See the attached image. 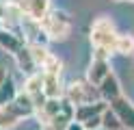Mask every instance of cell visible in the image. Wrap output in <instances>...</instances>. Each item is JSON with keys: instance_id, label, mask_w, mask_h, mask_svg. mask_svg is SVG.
I'll list each match as a JSON object with an SVG mask.
<instances>
[{"instance_id": "52a82bcc", "label": "cell", "mask_w": 134, "mask_h": 130, "mask_svg": "<svg viewBox=\"0 0 134 130\" xmlns=\"http://www.w3.org/2000/svg\"><path fill=\"white\" fill-rule=\"evenodd\" d=\"M24 46H26V41H24L22 33H18L15 28H0V48L4 52H9L13 56L15 52H20Z\"/></svg>"}, {"instance_id": "4316f807", "label": "cell", "mask_w": 134, "mask_h": 130, "mask_svg": "<svg viewBox=\"0 0 134 130\" xmlns=\"http://www.w3.org/2000/svg\"><path fill=\"white\" fill-rule=\"evenodd\" d=\"M97 130H104V128H97Z\"/></svg>"}, {"instance_id": "2e32d148", "label": "cell", "mask_w": 134, "mask_h": 130, "mask_svg": "<svg viewBox=\"0 0 134 130\" xmlns=\"http://www.w3.org/2000/svg\"><path fill=\"white\" fill-rule=\"evenodd\" d=\"M28 50H30L32 61L37 63V67H39V69L43 67V63L50 59V54H52V52L48 50V46H43V43H30V46H28Z\"/></svg>"}, {"instance_id": "603a6c76", "label": "cell", "mask_w": 134, "mask_h": 130, "mask_svg": "<svg viewBox=\"0 0 134 130\" xmlns=\"http://www.w3.org/2000/svg\"><path fill=\"white\" fill-rule=\"evenodd\" d=\"M41 130H56V128H52L50 124H43V126H41Z\"/></svg>"}, {"instance_id": "e0dca14e", "label": "cell", "mask_w": 134, "mask_h": 130, "mask_svg": "<svg viewBox=\"0 0 134 130\" xmlns=\"http://www.w3.org/2000/svg\"><path fill=\"white\" fill-rule=\"evenodd\" d=\"M41 74H48V76H61V74H63V61L58 59L56 54H50V59L43 63V67H41Z\"/></svg>"}, {"instance_id": "4fadbf2b", "label": "cell", "mask_w": 134, "mask_h": 130, "mask_svg": "<svg viewBox=\"0 0 134 130\" xmlns=\"http://www.w3.org/2000/svg\"><path fill=\"white\" fill-rule=\"evenodd\" d=\"M113 52L121 56H134V35H117Z\"/></svg>"}, {"instance_id": "44dd1931", "label": "cell", "mask_w": 134, "mask_h": 130, "mask_svg": "<svg viewBox=\"0 0 134 130\" xmlns=\"http://www.w3.org/2000/svg\"><path fill=\"white\" fill-rule=\"evenodd\" d=\"M7 78H9V74H7V69H4V67H0V87H2V82L7 80Z\"/></svg>"}, {"instance_id": "5b68a950", "label": "cell", "mask_w": 134, "mask_h": 130, "mask_svg": "<svg viewBox=\"0 0 134 130\" xmlns=\"http://www.w3.org/2000/svg\"><path fill=\"white\" fill-rule=\"evenodd\" d=\"M97 95H99V100L106 102V104H110L113 100L117 98H121V82H119V78H117L115 74H108L102 82L97 85Z\"/></svg>"}, {"instance_id": "7a4b0ae2", "label": "cell", "mask_w": 134, "mask_h": 130, "mask_svg": "<svg viewBox=\"0 0 134 130\" xmlns=\"http://www.w3.org/2000/svg\"><path fill=\"white\" fill-rule=\"evenodd\" d=\"M117 33L115 30V24L110 17L106 15H99L97 20L91 24V43H93V48H104L110 52L115 48V41H117Z\"/></svg>"}, {"instance_id": "277c9868", "label": "cell", "mask_w": 134, "mask_h": 130, "mask_svg": "<svg viewBox=\"0 0 134 130\" xmlns=\"http://www.w3.org/2000/svg\"><path fill=\"white\" fill-rule=\"evenodd\" d=\"M108 108L117 115V119H119V124H121L123 128L134 130V104L125 98V95L113 100L110 104H108Z\"/></svg>"}, {"instance_id": "30bf717a", "label": "cell", "mask_w": 134, "mask_h": 130, "mask_svg": "<svg viewBox=\"0 0 134 130\" xmlns=\"http://www.w3.org/2000/svg\"><path fill=\"white\" fill-rule=\"evenodd\" d=\"M108 108V104L97 100V102H91V104H82V106L76 108L74 113V121H80V124H85L87 119H93V117H99L102 113Z\"/></svg>"}, {"instance_id": "cb8c5ba5", "label": "cell", "mask_w": 134, "mask_h": 130, "mask_svg": "<svg viewBox=\"0 0 134 130\" xmlns=\"http://www.w3.org/2000/svg\"><path fill=\"white\" fill-rule=\"evenodd\" d=\"M113 2H125V0H113Z\"/></svg>"}, {"instance_id": "ba28073f", "label": "cell", "mask_w": 134, "mask_h": 130, "mask_svg": "<svg viewBox=\"0 0 134 130\" xmlns=\"http://www.w3.org/2000/svg\"><path fill=\"white\" fill-rule=\"evenodd\" d=\"M108 74H113V69H110V61L91 59L89 69H87V78H85V80H87V82H91L93 87H97V85L102 82Z\"/></svg>"}, {"instance_id": "7c38bea8", "label": "cell", "mask_w": 134, "mask_h": 130, "mask_svg": "<svg viewBox=\"0 0 134 130\" xmlns=\"http://www.w3.org/2000/svg\"><path fill=\"white\" fill-rule=\"evenodd\" d=\"M43 95L48 100H63L65 98V87L61 82V76H48L43 74Z\"/></svg>"}, {"instance_id": "5bb4252c", "label": "cell", "mask_w": 134, "mask_h": 130, "mask_svg": "<svg viewBox=\"0 0 134 130\" xmlns=\"http://www.w3.org/2000/svg\"><path fill=\"white\" fill-rule=\"evenodd\" d=\"M15 95H18V85H15L11 78H7L0 87V108L7 106V104H11L15 100Z\"/></svg>"}, {"instance_id": "3957f363", "label": "cell", "mask_w": 134, "mask_h": 130, "mask_svg": "<svg viewBox=\"0 0 134 130\" xmlns=\"http://www.w3.org/2000/svg\"><path fill=\"white\" fill-rule=\"evenodd\" d=\"M65 100L71 104V106H82V104H91V102H97L99 95H97V87H93L87 80H74L65 87Z\"/></svg>"}, {"instance_id": "6da1fadb", "label": "cell", "mask_w": 134, "mask_h": 130, "mask_svg": "<svg viewBox=\"0 0 134 130\" xmlns=\"http://www.w3.org/2000/svg\"><path fill=\"white\" fill-rule=\"evenodd\" d=\"M39 28L48 41H63L71 33V20L65 11L54 9V11H48L43 20H39Z\"/></svg>"}, {"instance_id": "d6986e66", "label": "cell", "mask_w": 134, "mask_h": 130, "mask_svg": "<svg viewBox=\"0 0 134 130\" xmlns=\"http://www.w3.org/2000/svg\"><path fill=\"white\" fill-rule=\"evenodd\" d=\"M82 126H85V130H97V128H102V115L93 117V119H87Z\"/></svg>"}, {"instance_id": "ffe728a7", "label": "cell", "mask_w": 134, "mask_h": 130, "mask_svg": "<svg viewBox=\"0 0 134 130\" xmlns=\"http://www.w3.org/2000/svg\"><path fill=\"white\" fill-rule=\"evenodd\" d=\"M65 130H85V126H82V124H80V121H71V124H69V126H67Z\"/></svg>"}, {"instance_id": "9a60e30c", "label": "cell", "mask_w": 134, "mask_h": 130, "mask_svg": "<svg viewBox=\"0 0 134 130\" xmlns=\"http://www.w3.org/2000/svg\"><path fill=\"white\" fill-rule=\"evenodd\" d=\"M41 89H43V74L41 72L24 78V93L26 95H37V93H41Z\"/></svg>"}, {"instance_id": "ac0fdd59", "label": "cell", "mask_w": 134, "mask_h": 130, "mask_svg": "<svg viewBox=\"0 0 134 130\" xmlns=\"http://www.w3.org/2000/svg\"><path fill=\"white\" fill-rule=\"evenodd\" d=\"M102 128L104 130H121L123 126L119 124V119H117V115L110 111V108H106L102 113Z\"/></svg>"}, {"instance_id": "484cf974", "label": "cell", "mask_w": 134, "mask_h": 130, "mask_svg": "<svg viewBox=\"0 0 134 130\" xmlns=\"http://www.w3.org/2000/svg\"><path fill=\"white\" fill-rule=\"evenodd\" d=\"M128 2H134V0H128Z\"/></svg>"}, {"instance_id": "7402d4cb", "label": "cell", "mask_w": 134, "mask_h": 130, "mask_svg": "<svg viewBox=\"0 0 134 130\" xmlns=\"http://www.w3.org/2000/svg\"><path fill=\"white\" fill-rule=\"evenodd\" d=\"M4 7H7V2H0V22H2V17H4Z\"/></svg>"}, {"instance_id": "d4e9b609", "label": "cell", "mask_w": 134, "mask_h": 130, "mask_svg": "<svg viewBox=\"0 0 134 130\" xmlns=\"http://www.w3.org/2000/svg\"><path fill=\"white\" fill-rule=\"evenodd\" d=\"M0 28H2V22H0Z\"/></svg>"}, {"instance_id": "8992f818", "label": "cell", "mask_w": 134, "mask_h": 130, "mask_svg": "<svg viewBox=\"0 0 134 130\" xmlns=\"http://www.w3.org/2000/svg\"><path fill=\"white\" fill-rule=\"evenodd\" d=\"M15 4L24 11L26 17H30L35 22L43 20L48 15V11H50V0H18Z\"/></svg>"}, {"instance_id": "8fae6325", "label": "cell", "mask_w": 134, "mask_h": 130, "mask_svg": "<svg viewBox=\"0 0 134 130\" xmlns=\"http://www.w3.org/2000/svg\"><path fill=\"white\" fill-rule=\"evenodd\" d=\"M13 59H15V63H18L20 72L24 74V78H28V76H32V74L41 72V69L37 67V63L32 61V54H30L28 46H24V48H22L20 52H15V54H13Z\"/></svg>"}, {"instance_id": "9c48e42d", "label": "cell", "mask_w": 134, "mask_h": 130, "mask_svg": "<svg viewBox=\"0 0 134 130\" xmlns=\"http://www.w3.org/2000/svg\"><path fill=\"white\" fill-rule=\"evenodd\" d=\"M74 113H76V106H71V104L63 98V100H61V108H58V113L48 121V124L52 126V128H56V130H65V128L74 121Z\"/></svg>"}]
</instances>
